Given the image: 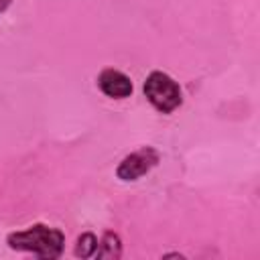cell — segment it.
Listing matches in <instances>:
<instances>
[{"label": "cell", "mask_w": 260, "mask_h": 260, "mask_svg": "<svg viewBox=\"0 0 260 260\" xmlns=\"http://www.w3.org/2000/svg\"><path fill=\"white\" fill-rule=\"evenodd\" d=\"M65 236L49 225L37 223L30 225L24 232H14L8 236V246L12 250H22V252H32L39 258H57L63 252Z\"/></svg>", "instance_id": "cell-1"}, {"label": "cell", "mask_w": 260, "mask_h": 260, "mask_svg": "<svg viewBox=\"0 0 260 260\" xmlns=\"http://www.w3.org/2000/svg\"><path fill=\"white\" fill-rule=\"evenodd\" d=\"M144 95L162 114H171L183 102L179 83L171 75H167L162 71H152L146 77V81H144Z\"/></svg>", "instance_id": "cell-2"}, {"label": "cell", "mask_w": 260, "mask_h": 260, "mask_svg": "<svg viewBox=\"0 0 260 260\" xmlns=\"http://www.w3.org/2000/svg\"><path fill=\"white\" fill-rule=\"evenodd\" d=\"M156 162H158V152L152 146H144V148L134 150L132 154L124 156L116 169V175L122 181H136L142 175H146Z\"/></svg>", "instance_id": "cell-3"}, {"label": "cell", "mask_w": 260, "mask_h": 260, "mask_svg": "<svg viewBox=\"0 0 260 260\" xmlns=\"http://www.w3.org/2000/svg\"><path fill=\"white\" fill-rule=\"evenodd\" d=\"M98 87L102 89V93H106L108 98H114V100H124L132 93L130 77L118 69H104L98 77Z\"/></svg>", "instance_id": "cell-4"}, {"label": "cell", "mask_w": 260, "mask_h": 260, "mask_svg": "<svg viewBox=\"0 0 260 260\" xmlns=\"http://www.w3.org/2000/svg\"><path fill=\"white\" fill-rule=\"evenodd\" d=\"M120 252H122V244H120L118 234H114V232H106L104 238H102V242L98 244V250H95L98 258L116 260V258H120Z\"/></svg>", "instance_id": "cell-5"}, {"label": "cell", "mask_w": 260, "mask_h": 260, "mask_svg": "<svg viewBox=\"0 0 260 260\" xmlns=\"http://www.w3.org/2000/svg\"><path fill=\"white\" fill-rule=\"evenodd\" d=\"M95 250H98V240H95V236L89 234V232H87V234H81L79 240H77V246H75V254L81 256V258H89V256L95 254Z\"/></svg>", "instance_id": "cell-6"}, {"label": "cell", "mask_w": 260, "mask_h": 260, "mask_svg": "<svg viewBox=\"0 0 260 260\" xmlns=\"http://www.w3.org/2000/svg\"><path fill=\"white\" fill-rule=\"evenodd\" d=\"M10 2H12V0H0V12H2V10H6V8L10 6Z\"/></svg>", "instance_id": "cell-7"}]
</instances>
